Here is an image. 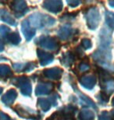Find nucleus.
I'll list each match as a JSON object with an SVG mask.
<instances>
[{
    "label": "nucleus",
    "instance_id": "25",
    "mask_svg": "<svg viewBox=\"0 0 114 120\" xmlns=\"http://www.w3.org/2000/svg\"><path fill=\"white\" fill-rule=\"evenodd\" d=\"M92 46L91 45V41L88 38H84L81 41V47L83 48L84 49H91Z\"/></svg>",
    "mask_w": 114,
    "mask_h": 120
},
{
    "label": "nucleus",
    "instance_id": "20",
    "mask_svg": "<svg viewBox=\"0 0 114 120\" xmlns=\"http://www.w3.org/2000/svg\"><path fill=\"white\" fill-rule=\"evenodd\" d=\"M79 117L81 120H94V114L90 110L84 109L81 112Z\"/></svg>",
    "mask_w": 114,
    "mask_h": 120
},
{
    "label": "nucleus",
    "instance_id": "34",
    "mask_svg": "<svg viewBox=\"0 0 114 120\" xmlns=\"http://www.w3.org/2000/svg\"><path fill=\"white\" fill-rule=\"evenodd\" d=\"M112 105L114 106V98H113V101H112Z\"/></svg>",
    "mask_w": 114,
    "mask_h": 120
},
{
    "label": "nucleus",
    "instance_id": "24",
    "mask_svg": "<svg viewBox=\"0 0 114 120\" xmlns=\"http://www.w3.org/2000/svg\"><path fill=\"white\" fill-rule=\"evenodd\" d=\"M10 29L6 26H0V38L2 39L4 37H7L9 34H10Z\"/></svg>",
    "mask_w": 114,
    "mask_h": 120
},
{
    "label": "nucleus",
    "instance_id": "12",
    "mask_svg": "<svg viewBox=\"0 0 114 120\" xmlns=\"http://www.w3.org/2000/svg\"><path fill=\"white\" fill-rule=\"evenodd\" d=\"M81 84L87 89L91 90L95 85L96 78L93 75H84L80 79Z\"/></svg>",
    "mask_w": 114,
    "mask_h": 120
},
{
    "label": "nucleus",
    "instance_id": "10",
    "mask_svg": "<svg viewBox=\"0 0 114 120\" xmlns=\"http://www.w3.org/2000/svg\"><path fill=\"white\" fill-rule=\"evenodd\" d=\"M55 96H53L52 98H48V99H45V98H40L38 101V106H39V108L42 111L47 112L50 109L51 106L53 105L56 104V98H55Z\"/></svg>",
    "mask_w": 114,
    "mask_h": 120
},
{
    "label": "nucleus",
    "instance_id": "30",
    "mask_svg": "<svg viewBox=\"0 0 114 120\" xmlns=\"http://www.w3.org/2000/svg\"><path fill=\"white\" fill-rule=\"evenodd\" d=\"M3 49H4V44L2 43V39L0 38V52L3 51Z\"/></svg>",
    "mask_w": 114,
    "mask_h": 120
},
{
    "label": "nucleus",
    "instance_id": "11",
    "mask_svg": "<svg viewBox=\"0 0 114 120\" xmlns=\"http://www.w3.org/2000/svg\"><path fill=\"white\" fill-rule=\"evenodd\" d=\"M75 30H74L70 26H63L60 29L58 30V36L63 40H68L73 37L74 34Z\"/></svg>",
    "mask_w": 114,
    "mask_h": 120
},
{
    "label": "nucleus",
    "instance_id": "13",
    "mask_svg": "<svg viewBox=\"0 0 114 120\" xmlns=\"http://www.w3.org/2000/svg\"><path fill=\"white\" fill-rule=\"evenodd\" d=\"M53 89V83H39L36 87L35 93L37 95L48 94Z\"/></svg>",
    "mask_w": 114,
    "mask_h": 120
},
{
    "label": "nucleus",
    "instance_id": "4",
    "mask_svg": "<svg viewBox=\"0 0 114 120\" xmlns=\"http://www.w3.org/2000/svg\"><path fill=\"white\" fill-rule=\"evenodd\" d=\"M13 81V84L20 88L21 93L24 95L29 96L31 94V84L28 78L25 77V76H20V77L15 78Z\"/></svg>",
    "mask_w": 114,
    "mask_h": 120
},
{
    "label": "nucleus",
    "instance_id": "19",
    "mask_svg": "<svg viewBox=\"0 0 114 120\" xmlns=\"http://www.w3.org/2000/svg\"><path fill=\"white\" fill-rule=\"evenodd\" d=\"M12 76V70L7 65L1 64L0 65V79L6 80L9 76Z\"/></svg>",
    "mask_w": 114,
    "mask_h": 120
},
{
    "label": "nucleus",
    "instance_id": "27",
    "mask_svg": "<svg viewBox=\"0 0 114 120\" xmlns=\"http://www.w3.org/2000/svg\"><path fill=\"white\" fill-rule=\"evenodd\" d=\"M79 70L82 72V73H84V72H86V71H88V69H89V66L87 63H85V62H82V63H81L79 65Z\"/></svg>",
    "mask_w": 114,
    "mask_h": 120
},
{
    "label": "nucleus",
    "instance_id": "15",
    "mask_svg": "<svg viewBox=\"0 0 114 120\" xmlns=\"http://www.w3.org/2000/svg\"><path fill=\"white\" fill-rule=\"evenodd\" d=\"M37 53H38V59H39L40 64L42 66H46V65L49 64L51 62H52L53 56L52 55H51L48 52H45L41 49H38Z\"/></svg>",
    "mask_w": 114,
    "mask_h": 120
},
{
    "label": "nucleus",
    "instance_id": "8",
    "mask_svg": "<svg viewBox=\"0 0 114 120\" xmlns=\"http://www.w3.org/2000/svg\"><path fill=\"white\" fill-rule=\"evenodd\" d=\"M11 9L13 11V13L16 17H21L28 10L26 2L24 1L13 2H12Z\"/></svg>",
    "mask_w": 114,
    "mask_h": 120
},
{
    "label": "nucleus",
    "instance_id": "16",
    "mask_svg": "<svg viewBox=\"0 0 114 120\" xmlns=\"http://www.w3.org/2000/svg\"><path fill=\"white\" fill-rule=\"evenodd\" d=\"M17 97V93L13 89L8 90L5 94L2 97V101L6 105H11L14 102V101Z\"/></svg>",
    "mask_w": 114,
    "mask_h": 120
},
{
    "label": "nucleus",
    "instance_id": "18",
    "mask_svg": "<svg viewBox=\"0 0 114 120\" xmlns=\"http://www.w3.org/2000/svg\"><path fill=\"white\" fill-rule=\"evenodd\" d=\"M14 69L18 72V73H21V72H29L31 70H33L34 68L36 67V64L34 62H29V63H24V64H14L13 65Z\"/></svg>",
    "mask_w": 114,
    "mask_h": 120
},
{
    "label": "nucleus",
    "instance_id": "33",
    "mask_svg": "<svg viewBox=\"0 0 114 120\" xmlns=\"http://www.w3.org/2000/svg\"><path fill=\"white\" fill-rule=\"evenodd\" d=\"M2 10H3V9H0V17H1V15L2 13Z\"/></svg>",
    "mask_w": 114,
    "mask_h": 120
},
{
    "label": "nucleus",
    "instance_id": "7",
    "mask_svg": "<svg viewBox=\"0 0 114 120\" xmlns=\"http://www.w3.org/2000/svg\"><path fill=\"white\" fill-rule=\"evenodd\" d=\"M14 111L16 112L19 116L23 118L29 119H40V117L38 116V114L36 113L35 111L31 110L28 108H24L21 105H16L14 108Z\"/></svg>",
    "mask_w": 114,
    "mask_h": 120
},
{
    "label": "nucleus",
    "instance_id": "22",
    "mask_svg": "<svg viewBox=\"0 0 114 120\" xmlns=\"http://www.w3.org/2000/svg\"><path fill=\"white\" fill-rule=\"evenodd\" d=\"M74 60V56L71 52H67V53L63 55V60L62 63L66 66H70L73 63Z\"/></svg>",
    "mask_w": 114,
    "mask_h": 120
},
{
    "label": "nucleus",
    "instance_id": "14",
    "mask_svg": "<svg viewBox=\"0 0 114 120\" xmlns=\"http://www.w3.org/2000/svg\"><path fill=\"white\" fill-rule=\"evenodd\" d=\"M44 76L50 80H59L61 77L63 70L59 68H52L45 69L43 72Z\"/></svg>",
    "mask_w": 114,
    "mask_h": 120
},
{
    "label": "nucleus",
    "instance_id": "21",
    "mask_svg": "<svg viewBox=\"0 0 114 120\" xmlns=\"http://www.w3.org/2000/svg\"><path fill=\"white\" fill-rule=\"evenodd\" d=\"M6 41L13 45H17L19 42L20 41V37L18 33L14 32V33H10L7 35L6 37Z\"/></svg>",
    "mask_w": 114,
    "mask_h": 120
},
{
    "label": "nucleus",
    "instance_id": "9",
    "mask_svg": "<svg viewBox=\"0 0 114 120\" xmlns=\"http://www.w3.org/2000/svg\"><path fill=\"white\" fill-rule=\"evenodd\" d=\"M43 7L48 11L56 13L62 10L63 3L61 1H45L43 2Z\"/></svg>",
    "mask_w": 114,
    "mask_h": 120
},
{
    "label": "nucleus",
    "instance_id": "1",
    "mask_svg": "<svg viewBox=\"0 0 114 120\" xmlns=\"http://www.w3.org/2000/svg\"><path fill=\"white\" fill-rule=\"evenodd\" d=\"M27 21L31 26V27L33 28L35 30L38 28L42 29V28L52 27L55 22L54 18L40 13H36L31 15L28 18Z\"/></svg>",
    "mask_w": 114,
    "mask_h": 120
},
{
    "label": "nucleus",
    "instance_id": "31",
    "mask_svg": "<svg viewBox=\"0 0 114 120\" xmlns=\"http://www.w3.org/2000/svg\"><path fill=\"white\" fill-rule=\"evenodd\" d=\"M109 4L110 5L111 7H113L114 8V1H110V2H109Z\"/></svg>",
    "mask_w": 114,
    "mask_h": 120
},
{
    "label": "nucleus",
    "instance_id": "23",
    "mask_svg": "<svg viewBox=\"0 0 114 120\" xmlns=\"http://www.w3.org/2000/svg\"><path fill=\"white\" fill-rule=\"evenodd\" d=\"M106 21L109 27L114 29V13H112V12H106Z\"/></svg>",
    "mask_w": 114,
    "mask_h": 120
},
{
    "label": "nucleus",
    "instance_id": "17",
    "mask_svg": "<svg viewBox=\"0 0 114 120\" xmlns=\"http://www.w3.org/2000/svg\"><path fill=\"white\" fill-rule=\"evenodd\" d=\"M21 29H22V32L24 35L25 36V38L28 41L31 40L35 34V30L33 28L31 27V26L29 25L27 20H24L22 23H21Z\"/></svg>",
    "mask_w": 114,
    "mask_h": 120
},
{
    "label": "nucleus",
    "instance_id": "28",
    "mask_svg": "<svg viewBox=\"0 0 114 120\" xmlns=\"http://www.w3.org/2000/svg\"><path fill=\"white\" fill-rule=\"evenodd\" d=\"M0 120H13L9 116H7L2 112H0Z\"/></svg>",
    "mask_w": 114,
    "mask_h": 120
},
{
    "label": "nucleus",
    "instance_id": "3",
    "mask_svg": "<svg viewBox=\"0 0 114 120\" xmlns=\"http://www.w3.org/2000/svg\"><path fill=\"white\" fill-rule=\"evenodd\" d=\"M87 24L89 29L94 30L98 26L100 21V15H99L98 9L96 7H91L89 8L86 13Z\"/></svg>",
    "mask_w": 114,
    "mask_h": 120
},
{
    "label": "nucleus",
    "instance_id": "2",
    "mask_svg": "<svg viewBox=\"0 0 114 120\" xmlns=\"http://www.w3.org/2000/svg\"><path fill=\"white\" fill-rule=\"evenodd\" d=\"M100 85L106 94L114 92V80L103 69L100 72Z\"/></svg>",
    "mask_w": 114,
    "mask_h": 120
},
{
    "label": "nucleus",
    "instance_id": "6",
    "mask_svg": "<svg viewBox=\"0 0 114 120\" xmlns=\"http://www.w3.org/2000/svg\"><path fill=\"white\" fill-rule=\"evenodd\" d=\"M93 59L100 64H107L111 59L110 50L109 49L102 48L93 54Z\"/></svg>",
    "mask_w": 114,
    "mask_h": 120
},
{
    "label": "nucleus",
    "instance_id": "35",
    "mask_svg": "<svg viewBox=\"0 0 114 120\" xmlns=\"http://www.w3.org/2000/svg\"><path fill=\"white\" fill-rule=\"evenodd\" d=\"M2 88L0 87V94H2Z\"/></svg>",
    "mask_w": 114,
    "mask_h": 120
},
{
    "label": "nucleus",
    "instance_id": "5",
    "mask_svg": "<svg viewBox=\"0 0 114 120\" xmlns=\"http://www.w3.org/2000/svg\"><path fill=\"white\" fill-rule=\"evenodd\" d=\"M37 42L38 45H39L40 46H42L45 49L55 51L56 49H59V44L54 38L42 36L38 39Z\"/></svg>",
    "mask_w": 114,
    "mask_h": 120
},
{
    "label": "nucleus",
    "instance_id": "32",
    "mask_svg": "<svg viewBox=\"0 0 114 120\" xmlns=\"http://www.w3.org/2000/svg\"><path fill=\"white\" fill-rule=\"evenodd\" d=\"M112 117H113V120H114V110L112 111Z\"/></svg>",
    "mask_w": 114,
    "mask_h": 120
},
{
    "label": "nucleus",
    "instance_id": "29",
    "mask_svg": "<svg viewBox=\"0 0 114 120\" xmlns=\"http://www.w3.org/2000/svg\"><path fill=\"white\" fill-rule=\"evenodd\" d=\"M67 3H68L71 7H75V6H78L80 4V2H78V1H68Z\"/></svg>",
    "mask_w": 114,
    "mask_h": 120
},
{
    "label": "nucleus",
    "instance_id": "26",
    "mask_svg": "<svg viewBox=\"0 0 114 120\" xmlns=\"http://www.w3.org/2000/svg\"><path fill=\"white\" fill-rule=\"evenodd\" d=\"M98 120H113V119L111 118L110 115L107 112H102L99 116Z\"/></svg>",
    "mask_w": 114,
    "mask_h": 120
}]
</instances>
